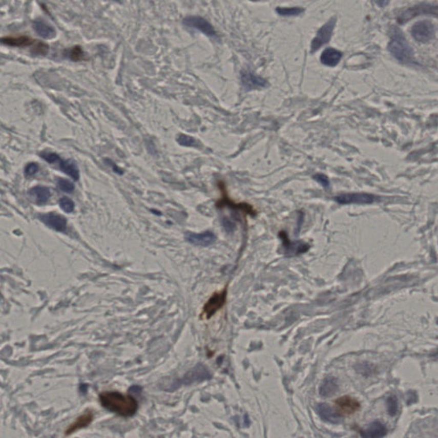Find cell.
Wrapping results in <instances>:
<instances>
[{
  "mask_svg": "<svg viewBox=\"0 0 438 438\" xmlns=\"http://www.w3.org/2000/svg\"><path fill=\"white\" fill-rule=\"evenodd\" d=\"M39 219L50 228H53L55 231H65L67 227V220L62 215L58 213H50L47 214H42L39 217Z\"/></svg>",
  "mask_w": 438,
  "mask_h": 438,
  "instance_id": "8fae6325",
  "label": "cell"
},
{
  "mask_svg": "<svg viewBox=\"0 0 438 438\" xmlns=\"http://www.w3.org/2000/svg\"><path fill=\"white\" fill-rule=\"evenodd\" d=\"M434 13L436 15L437 11L436 7L434 6L432 7L429 5H422V6H414L412 8L405 11L404 13L402 14L399 17V20L401 23H406L408 21L410 18H412L414 16H419V15H423V14Z\"/></svg>",
  "mask_w": 438,
  "mask_h": 438,
  "instance_id": "5bb4252c",
  "label": "cell"
},
{
  "mask_svg": "<svg viewBox=\"0 0 438 438\" xmlns=\"http://www.w3.org/2000/svg\"><path fill=\"white\" fill-rule=\"evenodd\" d=\"M183 24L185 26L191 28V29H197L201 32L206 36L210 38H216L217 32L213 28V25L205 18L200 16H187L183 20Z\"/></svg>",
  "mask_w": 438,
  "mask_h": 438,
  "instance_id": "9c48e42d",
  "label": "cell"
},
{
  "mask_svg": "<svg viewBox=\"0 0 438 438\" xmlns=\"http://www.w3.org/2000/svg\"><path fill=\"white\" fill-rule=\"evenodd\" d=\"M337 389H338V385L336 379L333 378H327L322 383L319 389V393L322 397H329L333 395L337 391Z\"/></svg>",
  "mask_w": 438,
  "mask_h": 438,
  "instance_id": "44dd1931",
  "label": "cell"
},
{
  "mask_svg": "<svg viewBox=\"0 0 438 438\" xmlns=\"http://www.w3.org/2000/svg\"><path fill=\"white\" fill-rule=\"evenodd\" d=\"M59 205L62 211L67 213H72L75 209V203L73 202L72 200L67 197L62 198L59 200Z\"/></svg>",
  "mask_w": 438,
  "mask_h": 438,
  "instance_id": "cb8c5ba5",
  "label": "cell"
},
{
  "mask_svg": "<svg viewBox=\"0 0 438 438\" xmlns=\"http://www.w3.org/2000/svg\"><path fill=\"white\" fill-rule=\"evenodd\" d=\"M39 171V165L37 163H30L25 168V174L29 177H32Z\"/></svg>",
  "mask_w": 438,
  "mask_h": 438,
  "instance_id": "f546056e",
  "label": "cell"
},
{
  "mask_svg": "<svg viewBox=\"0 0 438 438\" xmlns=\"http://www.w3.org/2000/svg\"><path fill=\"white\" fill-rule=\"evenodd\" d=\"M186 239L190 243L195 246H208L215 242L217 237L213 232L205 231L204 233L187 234Z\"/></svg>",
  "mask_w": 438,
  "mask_h": 438,
  "instance_id": "4fadbf2b",
  "label": "cell"
},
{
  "mask_svg": "<svg viewBox=\"0 0 438 438\" xmlns=\"http://www.w3.org/2000/svg\"><path fill=\"white\" fill-rule=\"evenodd\" d=\"M241 82L246 90L263 89L267 86V81L264 78L255 75L251 71H244L241 74Z\"/></svg>",
  "mask_w": 438,
  "mask_h": 438,
  "instance_id": "30bf717a",
  "label": "cell"
},
{
  "mask_svg": "<svg viewBox=\"0 0 438 438\" xmlns=\"http://www.w3.org/2000/svg\"><path fill=\"white\" fill-rule=\"evenodd\" d=\"M303 11L304 9L300 8V7H290V8L281 7V8L277 9V12L282 16H298Z\"/></svg>",
  "mask_w": 438,
  "mask_h": 438,
  "instance_id": "603a6c76",
  "label": "cell"
},
{
  "mask_svg": "<svg viewBox=\"0 0 438 438\" xmlns=\"http://www.w3.org/2000/svg\"><path fill=\"white\" fill-rule=\"evenodd\" d=\"M57 186L60 190L65 193H72L75 190V186L69 180L60 178L57 182Z\"/></svg>",
  "mask_w": 438,
  "mask_h": 438,
  "instance_id": "d4e9b609",
  "label": "cell"
},
{
  "mask_svg": "<svg viewBox=\"0 0 438 438\" xmlns=\"http://www.w3.org/2000/svg\"><path fill=\"white\" fill-rule=\"evenodd\" d=\"M389 51L400 62L407 64L413 60V50L400 29H394L392 32Z\"/></svg>",
  "mask_w": 438,
  "mask_h": 438,
  "instance_id": "7a4b0ae2",
  "label": "cell"
},
{
  "mask_svg": "<svg viewBox=\"0 0 438 438\" xmlns=\"http://www.w3.org/2000/svg\"><path fill=\"white\" fill-rule=\"evenodd\" d=\"M387 406H388V411H389V414L391 416L397 414V410H398V402H397L395 397H389L387 401Z\"/></svg>",
  "mask_w": 438,
  "mask_h": 438,
  "instance_id": "4316f807",
  "label": "cell"
},
{
  "mask_svg": "<svg viewBox=\"0 0 438 438\" xmlns=\"http://www.w3.org/2000/svg\"><path fill=\"white\" fill-rule=\"evenodd\" d=\"M0 42L11 47H26L33 46L34 47L33 50L35 54L44 55L49 50V47L47 45L40 43L38 40H34L26 36L6 37L0 39Z\"/></svg>",
  "mask_w": 438,
  "mask_h": 438,
  "instance_id": "3957f363",
  "label": "cell"
},
{
  "mask_svg": "<svg viewBox=\"0 0 438 438\" xmlns=\"http://www.w3.org/2000/svg\"><path fill=\"white\" fill-rule=\"evenodd\" d=\"M227 299V288H224L220 292L213 294V296L208 300L207 302L205 304L203 307V317L205 319H210L214 314L220 310L224 304L226 303Z\"/></svg>",
  "mask_w": 438,
  "mask_h": 438,
  "instance_id": "ba28073f",
  "label": "cell"
},
{
  "mask_svg": "<svg viewBox=\"0 0 438 438\" xmlns=\"http://www.w3.org/2000/svg\"><path fill=\"white\" fill-rule=\"evenodd\" d=\"M94 420V414L91 411H88L82 415H80L77 418V420H75V422L72 423L70 425V427L68 428L65 432V435H70L72 433L76 432L77 430L83 429V428L89 426L91 424L92 421Z\"/></svg>",
  "mask_w": 438,
  "mask_h": 438,
  "instance_id": "9a60e30c",
  "label": "cell"
},
{
  "mask_svg": "<svg viewBox=\"0 0 438 438\" xmlns=\"http://www.w3.org/2000/svg\"><path fill=\"white\" fill-rule=\"evenodd\" d=\"M412 34L417 41L426 43L435 35V27L428 20L418 22L412 27Z\"/></svg>",
  "mask_w": 438,
  "mask_h": 438,
  "instance_id": "52a82bcc",
  "label": "cell"
},
{
  "mask_svg": "<svg viewBox=\"0 0 438 438\" xmlns=\"http://www.w3.org/2000/svg\"><path fill=\"white\" fill-rule=\"evenodd\" d=\"M99 401L106 409L122 417H131L138 409L137 401L132 395L118 392H103L99 394Z\"/></svg>",
  "mask_w": 438,
  "mask_h": 438,
  "instance_id": "6da1fadb",
  "label": "cell"
},
{
  "mask_svg": "<svg viewBox=\"0 0 438 438\" xmlns=\"http://www.w3.org/2000/svg\"><path fill=\"white\" fill-rule=\"evenodd\" d=\"M314 179L324 187H328L329 186V179L324 174H317L314 176Z\"/></svg>",
  "mask_w": 438,
  "mask_h": 438,
  "instance_id": "f1b7e54d",
  "label": "cell"
},
{
  "mask_svg": "<svg viewBox=\"0 0 438 438\" xmlns=\"http://www.w3.org/2000/svg\"><path fill=\"white\" fill-rule=\"evenodd\" d=\"M40 157L44 158L45 160L48 163H57L60 170L69 175L72 179L75 180V181L79 180L80 174H79V170H78L77 165L75 164V162L62 159V158H60L59 156L57 155V153H47H47H40Z\"/></svg>",
  "mask_w": 438,
  "mask_h": 438,
  "instance_id": "277c9868",
  "label": "cell"
},
{
  "mask_svg": "<svg viewBox=\"0 0 438 438\" xmlns=\"http://www.w3.org/2000/svg\"><path fill=\"white\" fill-rule=\"evenodd\" d=\"M379 198L373 195L366 194V193H350V194H342L335 198V200L341 205H351V204H357V205H367L372 204Z\"/></svg>",
  "mask_w": 438,
  "mask_h": 438,
  "instance_id": "5b68a950",
  "label": "cell"
},
{
  "mask_svg": "<svg viewBox=\"0 0 438 438\" xmlns=\"http://www.w3.org/2000/svg\"><path fill=\"white\" fill-rule=\"evenodd\" d=\"M69 56H70V59L74 60V61L80 60L83 57L82 50L79 47H73L72 49L70 50Z\"/></svg>",
  "mask_w": 438,
  "mask_h": 438,
  "instance_id": "83f0119b",
  "label": "cell"
},
{
  "mask_svg": "<svg viewBox=\"0 0 438 438\" xmlns=\"http://www.w3.org/2000/svg\"><path fill=\"white\" fill-rule=\"evenodd\" d=\"M342 57V53L338 50L334 48H327L322 53L320 60L323 65L329 67H334L339 64Z\"/></svg>",
  "mask_w": 438,
  "mask_h": 438,
  "instance_id": "2e32d148",
  "label": "cell"
},
{
  "mask_svg": "<svg viewBox=\"0 0 438 438\" xmlns=\"http://www.w3.org/2000/svg\"><path fill=\"white\" fill-rule=\"evenodd\" d=\"M335 403L342 414L351 415L357 412L361 408V404L357 400L351 397H342L337 399Z\"/></svg>",
  "mask_w": 438,
  "mask_h": 438,
  "instance_id": "7c38bea8",
  "label": "cell"
},
{
  "mask_svg": "<svg viewBox=\"0 0 438 438\" xmlns=\"http://www.w3.org/2000/svg\"><path fill=\"white\" fill-rule=\"evenodd\" d=\"M178 143L180 145H184V147H195L197 145V141L194 138L187 136V135H181L178 139Z\"/></svg>",
  "mask_w": 438,
  "mask_h": 438,
  "instance_id": "484cf974",
  "label": "cell"
},
{
  "mask_svg": "<svg viewBox=\"0 0 438 438\" xmlns=\"http://www.w3.org/2000/svg\"><path fill=\"white\" fill-rule=\"evenodd\" d=\"M386 434L385 425L379 421L371 423L366 430L361 431V435L364 437H382Z\"/></svg>",
  "mask_w": 438,
  "mask_h": 438,
  "instance_id": "ac0fdd59",
  "label": "cell"
},
{
  "mask_svg": "<svg viewBox=\"0 0 438 438\" xmlns=\"http://www.w3.org/2000/svg\"><path fill=\"white\" fill-rule=\"evenodd\" d=\"M282 237L284 240V245L286 246V248L289 251L293 252V253L295 252L296 254H300V253L306 252L309 248V246L306 244L302 243V242H292L290 243L286 236H282Z\"/></svg>",
  "mask_w": 438,
  "mask_h": 438,
  "instance_id": "7402d4cb",
  "label": "cell"
},
{
  "mask_svg": "<svg viewBox=\"0 0 438 438\" xmlns=\"http://www.w3.org/2000/svg\"><path fill=\"white\" fill-rule=\"evenodd\" d=\"M34 29L37 34L44 39H52L56 36V30L54 28L43 20L34 21Z\"/></svg>",
  "mask_w": 438,
  "mask_h": 438,
  "instance_id": "d6986e66",
  "label": "cell"
},
{
  "mask_svg": "<svg viewBox=\"0 0 438 438\" xmlns=\"http://www.w3.org/2000/svg\"><path fill=\"white\" fill-rule=\"evenodd\" d=\"M374 1L376 2L378 6H380L382 8L385 7L389 2V0H374Z\"/></svg>",
  "mask_w": 438,
  "mask_h": 438,
  "instance_id": "4dcf8cb0",
  "label": "cell"
},
{
  "mask_svg": "<svg viewBox=\"0 0 438 438\" xmlns=\"http://www.w3.org/2000/svg\"><path fill=\"white\" fill-rule=\"evenodd\" d=\"M317 412L321 417L322 420L326 422L331 423V424H338L341 422L340 415L335 412L334 410H332L331 407L324 403L319 404L317 407Z\"/></svg>",
  "mask_w": 438,
  "mask_h": 438,
  "instance_id": "e0dca14e",
  "label": "cell"
},
{
  "mask_svg": "<svg viewBox=\"0 0 438 438\" xmlns=\"http://www.w3.org/2000/svg\"><path fill=\"white\" fill-rule=\"evenodd\" d=\"M29 194L30 197L33 198L35 200V202L39 205H43L45 203H47L51 195L50 190L47 187H41V186L33 187L29 190Z\"/></svg>",
  "mask_w": 438,
  "mask_h": 438,
  "instance_id": "ffe728a7",
  "label": "cell"
},
{
  "mask_svg": "<svg viewBox=\"0 0 438 438\" xmlns=\"http://www.w3.org/2000/svg\"><path fill=\"white\" fill-rule=\"evenodd\" d=\"M336 23H337V18L332 17L329 22H327L326 24H324V26L320 28V29L317 33L316 37L311 41V52H316L320 47H323L324 45L329 41V39L331 38L333 30H334Z\"/></svg>",
  "mask_w": 438,
  "mask_h": 438,
  "instance_id": "8992f818",
  "label": "cell"
}]
</instances>
